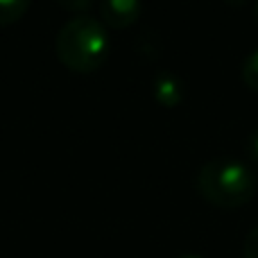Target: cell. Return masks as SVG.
Segmentation results:
<instances>
[{"mask_svg": "<svg viewBox=\"0 0 258 258\" xmlns=\"http://www.w3.org/2000/svg\"><path fill=\"white\" fill-rule=\"evenodd\" d=\"M177 258H202V256H197V254H183V256H177Z\"/></svg>", "mask_w": 258, "mask_h": 258, "instance_id": "8fae6325", "label": "cell"}, {"mask_svg": "<svg viewBox=\"0 0 258 258\" xmlns=\"http://www.w3.org/2000/svg\"><path fill=\"white\" fill-rule=\"evenodd\" d=\"M197 190L222 209L242 206L256 195L258 174L254 165L236 156H213L197 172Z\"/></svg>", "mask_w": 258, "mask_h": 258, "instance_id": "7a4b0ae2", "label": "cell"}, {"mask_svg": "<svg viewBox=\"0 0 258 258\" xmlns=\"http://www.w3.org/2000/svg\"><path fill=\"white\" fill-rule=\"evenodd\" d=\"M242 254H245V258H258V224L247 233L245 245H242Z\"/></svg>", "mask_w": 258, "mask_h": 258, "instance_id": "52a82bcc", "label": "cell"}, {"mask_svg": "<svg viewBox=\"0 0 258 258\" xmlns=\"http://www.w3.org/2000/svg\"><path fill=\"white\" fill-rule=\"evenodd\" d=\"M57 3L63 9H68V12H75V16H77V14H84L93 5V0H57Z\"/></svg>", "mask_w": 258, "mask_h": 258, "instance_id": "ba28073f", "label": "cell"}, {"mask_svg": "<svg viewBox=\"0 0 258 258\" xmlns=\"http://www.w3.org/2000/svg\"><path fill=\"white\" fill-rule=\"evenodd\" d=\"M152 93H154L156 102L163 104V107H177L186 98V84H183V80L174 71L165 68V71H159L154 75Z\"/></svg>", "mask_w": 258, "mask_h": 258, "instance_id": "277c9868", "label": "cell"}, {"mask_svg": "<svg viewBox=\"0 0 258 258\" xmlns=\"http://www.w3.org/2000/svg\"><path fill=\"white\" fill-rule=\"evenodd\" d=\"M143 12V0H100V14L104 25L113 30H125L138 21Z\"/></svg>", "mask_w": 258, "mask_h": 258, "instance_id": "3957f363", "label": "cell"}, {"mask_svg": "<svg viewBox=\"0 0 258 258\" xmlns=\"http://www.w3.org/2000/svg\"><path fill=\"white\" fill-rule=\"evenodd\" d=\"M59 61L75 73L98 71L111 52V36L100 18L77 14L59 27L54 36Z\"/></svg>", "mask_w": 258, "mask_h": 258, "instance_id": "6da1fadb", "label": "cell"}, {"mask_svg": "<svg viewBox=\"0 0 258 258\" xmlns=\"http://www.w3.org/2000/svg\"><path fill=\"white\" fill-rule=\"evenodd\" d=\"M256 21H258V0H256Z\"/></svg>", "mask_w": 258, "mask_h": 258, "instance_id": "7c38bea8", "label": "cell"}, {"mask_svg": "<svg viewBox=\"0 0 258 258\" xmlns=\"http://www.w3.org/2000/svg\"><path fill=\"white\" fill-rule=\"evenodd\" d=\"M224 3H229V5H233V7H236V5H245L247 0H224Z\"/></svg>", "mask_w": 258, "mask_h": 258, "instance_id": "30bf717a", "label": "cell"}, {"mask_svg": "<svg viewBox=\"0 0 258 258\" xmlns=\"http://www.w3.org/2000/svg\"><path fill=\"white\" fill-rule=\"evenodd\" d=\"M242 80L249 89L258 91V48H254L242 61Z\"/></svg>", "mask_w": 258, "mask_h": 258, "instance_id": "8992f818", "label": "cell"}, {"mask_svg": "<svg viewBox=\"0 0 258 258\" xmlns=\"http://www.w3.org/2000/svg\"><path fill=\"white\" fill-rule=\"evenodd\" d=\"M30 7V0H0V25L16 23Z\"/></svg>", "mask_w": 258, "mask_h": 258, "instance_id": "5b68a950", "label": "cell"}, {"mask_svg": "<svg viewBox=\"0 0 258 258\" xmlns=\"http://www.w3.org/2000/svg\"><path fill=\"white\" fill-rule=\"evenodd\" d=\"M245 147H247V156H249V161L258 165V127L247 136Z\"/></svg>", "mask_w": 258, "mask_h": 258, "instance_id": "9c48e42d", "label": "cell"}]
</instances>
